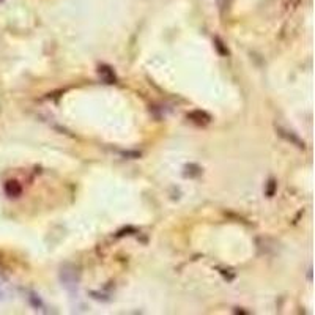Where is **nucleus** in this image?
Listing matches in <instances>:
<instances>
[{
    "label": "nucleus",
    "mask_w": 315,
    "mask_h": 315,
    "mask_svg": "<svg viewBox=\"0 0 315 315\" xmlns=\"http://www.w3.org/2000/svg\"><path fill=\"white\" fill-rule=\"evenodd\" d=\"M8 288L4 285V284H0V301H5L8 298Z\"/></svg>",
    "instance_id": "obj_10"
},
{
    "label": "nucleus",
    "mask_w": 315,
    "mask_h": 315,
    "mask_svg": "<svg viewBox=\"0 0 315 315\" xmlns=\"http://www.w3.org/2000/svg\"><path fill=\"white\" fill-rule=\"evenodd\" d=\"M276 187H277L276 181H274V180H270L268 184H267V196H268V197H273V196H274Z\"/></svg>",
    "instance_id": "obj_9"
},
{
    "label": "nucleus",
    "mask_w": 315,
    "mask_h": 315,
    "mask_svg": "<svg viewBox=\"0 0 315 315\" xmlns=\"http://www.w3.org/2000/svg\"><path fill=\"white\" fill-rule=\"evenodd\" d=\"M29 301L32 302V306L36 309V310H44V304H43V301L38 298L35 293H30V296H29Z\"/></svg>",
    "instance_id": "obj_7"
},
{
    "label": "nucleus",
    "mask_w": 315,
    "mask_h": 315,
    "mask_svg": "<svg viewBox=\"0 0 315 315\" xmlns=\"http://www.w3.org/2000/svg\"><path fill=\"white\" fill-rule=\"evenodd\" d=\"M214 47H216V50H218V54L221 55V57H227L229 55V49H227V46L222 43V40L221 38H214Z\"/></svg>",
    "instance_id": "obj_6"
},
{
    "label": "nucleus",
    "mask_w": 315,
    "mask_h": 315,
    "mask_svg": "<svg viewBox=\"0 0 315 315\" xmlns=\"http://www.w3.org/2000/svg\"><path fill=\"white\" fill-rule=\"evenodd\" d=\"M5 193L10 197H18L22 193V187H21V184L18 181L11 180V181H7V184H5Z\"/></svg>",
    "instance_id": "obj_5"
},
{
    "label": "nucleus",
    "mask_w": 315,
    "mask_h": 315,
    "mask_svg": "<svg viewBox=\"0 0 315 315\" xmlns=\"http://www.w3.org/2000/svg\"><path fill=\"white\" fill-rule=\"evenodd\" d=\"M276 133L279 134L282 139H285L287 142L292 144V145H295V147H298V148H301V150H304V148H306L304 141H302V139H301L296 133H293V131H290V130L284 128V126L276 124Z\"/></svg>",
    "instance_id": "obj_2"
},
{
    "label": "nucleus",
    "mask_w": 315,
    "mask_h": 315,
    "mask_svg": "<svg viewBox=\"0 0 315 315\" xmlns=\"http://www.w3.org/2000/svg\"><path fill=\"white\" fill-rule=\"evenodd\" d=\"M184 170H191V172H184V176H196L202 172V169L196 166V164H189V166L184 167Z\"/></svg>",
    "instance_id": "obj_8"
},
{
    "label": "nucleus",
    "mask_w": 315,
    "mask_h": 315,
    "mask_svg": "<svg viewBox=\"0 0 315 315\" xmlns=\"http://www.w3.org/2000/svg\"><path fill=\"white\" fill-rule=\"evenodd\" d=\"M60 281L68 292L78 293V285H79V271L73 265H63L60 270Z\"/></svg>",
    "instance_id": "obj_1"
},
{
    "label": "nucleus",
    "mask_w": 315,
    "mask_h": 315,
    "mask_svg": "<svg viewBox=\"0 0 315 315\" xmlns=\"http://www.w3.org/2000/svg\"><path fill=\"white\" fill-rule=\"evenodd\" d=\"M98 74L101 81H103L104 84H115L117 82V76H115V71H113L109 65H101L98 68Z\"/></svg>",
    "instance_id": "obj_3"
},
{
    "label": "nucleus",
    "mask_w": 315,
    "mask_h": 315,
    "mask_svg": "<svg viewBox=\"0 0 315 315\" xmlns=\"http://www.w3.org/2000/svg\"><path fill=\"white\" fill-rule=\"evenodd\" d=\"M187 118L191 121H194L196 124H200V126H205L211 121V117L204 110H193L191 113H187Z\"/></svg>",
    "instance_id": "obj_4"
},
{
    "label": "nucleus",
    "mask_w": 315,
    "mask_h": 315,
    "mask_svg": "<svg viewBox=\"0 0 315 315\" xmlns=\"http://www.w3.org/2000/svg\"><path fill=\"white\" fill-rule=\"evenodd\" d=\"M90 295H92V298H95V299H98V301H109V298H104L106 295H101V293H98V292H90Z\"/></svg>",
    "instance_id": "obj_11"
}]
</instances>
